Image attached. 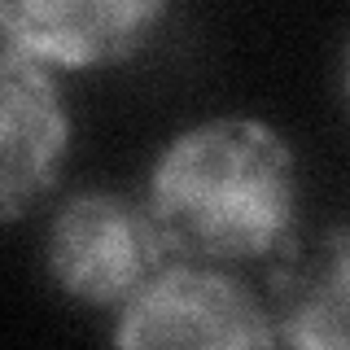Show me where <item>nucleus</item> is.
<instances>
[{
    "instance_id": "1",
    "label": "nucleus",
    "mask_w": 350,
    "mask_h": 350,
    "mask_svg": "<svg viewBox=\"0 0 350 350\" xmlns=\"http://www.w3.org/2000/svg\"><path fill=\"white\" fill-rule=\"evenodd\" d=\"M298 158L271 123L215 114L175 131L145 180L171 254L202 267L276 258L298 237Z\"/></svg>"
},
{
    "instance_id": "2",
    "label": "nucleus",
    "mask_w": 350,
    "mask_h": 350,
    "mask_svg": "<svg viewBox=\"0 0 350 350\" xmlns=\"http://www.w3.org/2000/svg\"><path fill=\"white\" fill-rule=\"evenodd\" d=\"M180 262L145 197L79 189L62 197L44 228V271L70 302L123 311L145 284Z\"/></svg>"
},
{
    "instance_id": "3",
    "label": "nucleus",
    "mask_w": 350,
    "mask_h": 350,
    "mask_svg": "<svg viewBox=\"0 0 350 350\" xmlns=\"http://www.w3.org/2000/svg\"><path fill=\"white\" fill-rule=\"evenodd\" d=\"M109 350H280L267 298L228 267L171 262L114 315Z\"/></svg>"
},
{
    "instance_id": "4",
    "label": "nucleus",
    "mask_w": 350,
    "mask_h": 350,
    "mask_svg": "<svg viewBox=\"0 0 350 350\" xmlns=\"http://www.w3.org/2000/svg\"><path fill=\"white\" fill-rule=\"evenodd\" d=\"M70 153V114L53 66L0 44V219L18 224L57 189Z\"/></svg>"
},
{
    "instance_id": "5",
    "label": "nucleus",
    "mask_w": 350,
    "mask_h": 350,
    "mask_svg": "<svg viewBox=\"0 0 350 350\" xmlns=\"http://www.w3.org/2000/svg\"><path fill=\"white\" fill-rule=\"evenodd\" d=\"M171 18L162 0H9L0 5L5 44L53 70L131 62Z\"/></svg>"
},
{
    "instance_id": "6",
    "label": "nucleus",
    "mask_w": 350,
    "mask_h": 350,
    "mask_svg": "<svg viewBox=\"0 0 350 350\" xmlns=\"http://www.w3.org/2000/svg\"><path fill=\"white\" fill-rule=\"evenodd\" d=\"M267 311L284 350H350V224L298 232L271 258Z\"/></svg>"
},
{
    "instance_id": "7",
    "label": "nucleus",
    "mask_w": 350,
    "mask_h": 350,
    "mask_svg": "<svg viewBox=\"0 0 350 350\" xmlns=\"http://www.w3.org/2000/svg\"><path fill=\"white\" fill-rule=\"evenodd\" d=\"M346 101H350V49H346Z\"/></svg>"
}]
</instances>
